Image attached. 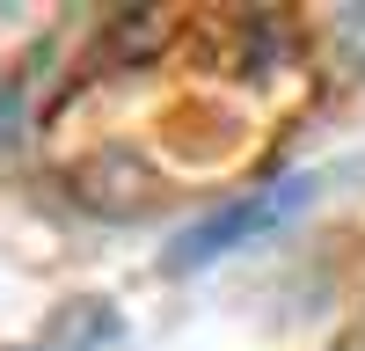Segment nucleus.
Segmentation results:
<instances>
[{"mask_svg": "<svg viewBox=\"0 0 365 351\" xmlns=\"http://www.w3.org/2000/svg\"><path fill=\"white\" fill-rule=\"evenodd\" d=\"M314 198V176H285V183H263V190H249V198H227L220 213H205L197 227H182L175 234V271H197V263H212V256H234L241 242H263L270 227H285L299 205Z\"/></svg>", "mask_w": 365, "mask_h": 351, "instance_id": "nucleus-1", "label": "nucleus"}, {"mask_svg": "<svg viewBox=\"0 0 365 351\" xmlns=\"http://www.w3.org/2000/svg\"><path fill=\"white\" fill-rule=\"evenodd\" d=\"M29 351H44V344H29Z\"/></svg>", "mask_w": 365, "mask_h": 351, "instance_id": "nucleus-2", "label": "nucleus"}]
</instances>
